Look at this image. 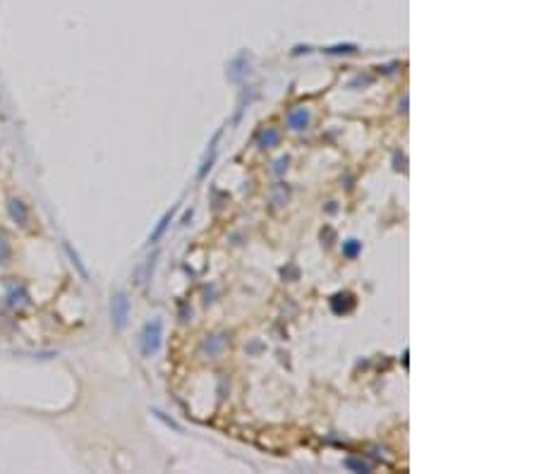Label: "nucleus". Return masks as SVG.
Instances as JSON below:
<instances>
[{
	"label": "nucleus",
	"instance_id": "obj_1",
	"mask_svg": "<svg viewBox=\"0 0 539 474\" xmlns=\"http://www.w3.org/2000/svg\"><path fill=\"white\" fill-rule=\"evenodd\" d=\"M110 311H113V321H115V328H122L127 319V300L125 295H115V300L110 304Z\"/></svg>",
	"mask_w": 539,
	"mask_h": 474
},
{
	"label": "nucleus",
	"instance_id": "obj_2",
	"mask_svg": "<svg viewBox=\"0 0 539 474\" xmlns=\"http://www.w3.org/2000/svg\"><path fill=\"white\" fill-rule=\"evenodd\" d=\"M158 333H161V321H154V333H151V328H146V343H144V355H149V352H154V350H156Z\"/></svg>",
	"mask_w": 539,
	"mask_h": 474
},
{
	"label": "nucleus",
	"instance_id": "obj_3",
	"mask_svg": "<svg viewBox=\"0 0 539 474\" xmlns=\"http://www.w3.org/2000/svg\"><path fill=\"white\" fill-rule=\"evenodd\" d=\"M10 216H12V218H15L17 223H19V225H24V223H27V208H24V204L22 201H17V199H12V201H10Z\"/></svg>",
	"mask_w": 539,
	"mask_h": 474
},
{
	"label": "nucleus",
	"instance_id": "obj_4",
	"mask_svg": "<svg viewBox=\"0 0 539 474\" xmlns=\"http://www.w3.org/2000/svg\"><path fill=\"white\" fill-rule=\"evenodd\" d=\"M8 254H10V249H8V245H5V240H0V264L8 259Z\"/></svg>",
	"mask_w": 539,
	"mask_h": 474
}]
</instances>
